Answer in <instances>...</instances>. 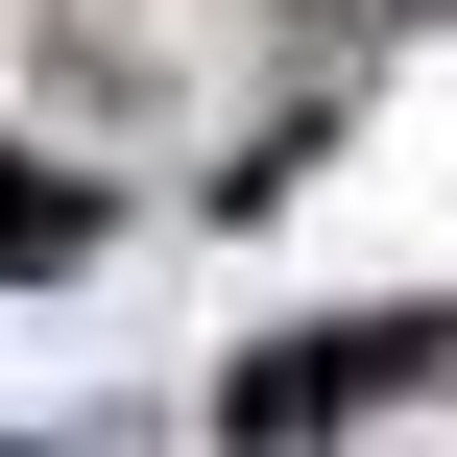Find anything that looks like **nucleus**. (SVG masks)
I'll use <instances>...</instances> for the list:
<instances>
[{"label": "nucleus", "mask_w": 457, "mask_h": 457, "mask_svg": "<svg viewBox=\"0 0 457 457\" xmlns=\"http://www.w3.org/2000/svg\"><path fill=\"white\" fill-rule=\"evenodd\" d=\"M434 361H457L434 313H313V337H265L217 410H241V434H337V410H386V386H434Z\"/></svg>", "instance_id": "1"}, {"label": "nucleus", "mask_w": 457, "mask_h": 457, "mask_svg": "<svg viewBox=\"0 0 457 457\" xmlns=\"http://www.w3.org/2000/svg\"><path fill=\"white\" fill-rule=\"evenodd\" d=\"M0 265H72V193H0Z\"/></svg>", "instance_id": "2"}]
</instances>
